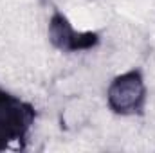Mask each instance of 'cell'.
<instances>
[{
	"label": "cell",
	"mask_w": 155,
	"mask_h": 153,
	"mask_svg": "<svg viewBox=\"0 0 155 153\" xmlns=\"http://www.w3.org/2000/svg\"><path fill=\"white\" fill-rule=\"evenodd\" d=\"M107 101L108 108L121 115H130L143 110L146 101V86L143 76L137 70H130L116 77L108 86Z\"/></svg>",
	"instance_id": "6da1fadb"
},
{
	"label": "cell",
	"mask_w": 155,
	"mask_h": 153,
	"mask_svg": "<svg viewBox=\"0 0 155 153\" xmlns=\"http://www.w3.org/2000/svg\"><path fill=\"white\" fill-rule=\"evenodd\" d=\"M35 112L24 101L0 90V150L13 141H20L29 132Z\"/></svg>",
	"instance_id": "7a4b0ae2"
},
{
	"label": "cell",
	"mask_w": 155,
	"mask_h": 153,
	"mask_svg": "<svg viewBox=\"0 0 155 153\" xmlns=\"http://www.w3.org/2000/svg\"><path fill=\"white\" fill-rule=\"evenodd\" d=\"M49 36H51V41H52L58 49H61V50L85 49V47H88L90 43H94V38L85 40V38H81V36H78L76 33L72 31V27L69 25V22H67L61 15H56V16L51 20Z\"/></svg>",
	"instance_id": "3957f363"
}]
</instances>
